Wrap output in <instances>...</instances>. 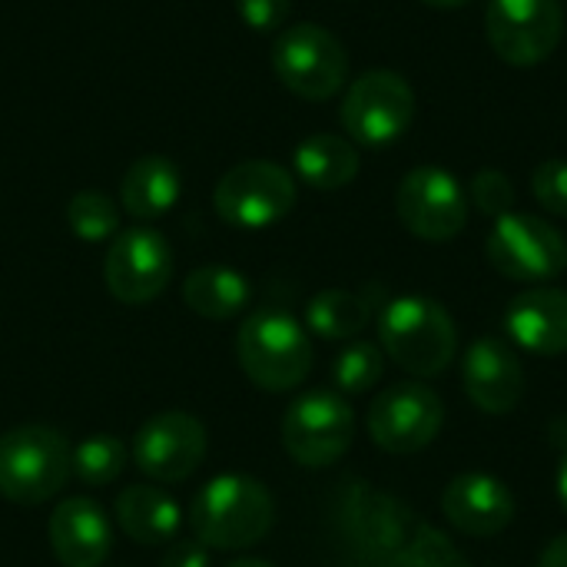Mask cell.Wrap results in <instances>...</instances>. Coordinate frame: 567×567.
<instances>
[{"mask_svg": "<svg viewBox=\"0 0 567 567\" xmlns=\"http://www.w3.org/2000/svg\"><path fill=\"white\" fill-rule=\"evenodd\" d=\"M186 522L193 538L209 551H243L272 532L276 502L259 478L226 472L193 495Z\"/></svg>", "mask_w": 567, "mask_h": 567, "instance_id": "6da1fadb", "label": "cell"}, {"mask_svg": "<svg viewBox=\"0 0 567 567\" xmlns=\"http://www.w3.org/2000/svg\"><path fill=\"white\" fill-rule=\"evenodd\" d=\"M382 352L415 379L442 375L455 352L458 332L445 306L429 296H399L379 312Z\"/></svg>", "mask_w": 567, "mask_h": 567, "instance_id": "7a4b0ae2", "label": "cell"}, {"mask_svg": "<svg viewBox=\"0 0 567 567\" xmlns=\"http://www.w3.org/2000/svg\"><path fill=\"white\" fill-rule=\"evenodd\" d=\"M236 362L262 392H292L312 372V342L286 309H256L236 336Z\"/></svg>", "mask_w": 567, "mask_h": 567, "instance_id": "3957f363", "label": "cell"}, {"mask_svg": "<svg viewBox=\"0 0 567 567\" xmlns=\"http://www.w3.org/2000/svg\"><path fill=\"white\" fill-rule=\"evenodd\" d=\"M73 475L70 442L47 425H17L0 435V495L13 505H43Z\"/></svg>", "mask_w": 567, "mask_h": 567, "instance_id": "277c9868", "label": "cell"}, {"mask_svg": "<svg viewBox=\"0 0 567 567\" xmlns=\"http://www.w3.org/2000/svg\"><path fill=\"white\" fill-rule=\"evenodd\" d=\"M272 70L279 83L312 103L332 100L349 76V53L342 40L319 23H292L272 43Z\"/></svg>", "mask_w": 567, "mask_h": 567, "instance_id": "5b68a950", "label": "cell"}, {"mask_svg": "<svg viewBox=\"0 0 567 567\" xmlns=\"http://www.w3.org/2000/svg\"><path fill=\"white\" fill-rule=\"evenodd\" d=\"M339 120L355 143L389 146L402 140L415 120V90L395 70H369L346 90Z\"/></svg>", "mask_w": 567, "mask_h": 567, "instance_id": "8992f818", "label": "cell"}, {"mask_svg": "<svg viewBox=\"0 0 567 567\" xmlns=\"http://www.w3.org/2000/svg\"><path fill=\"white\" fill-rule=\"evenodd\" d=\"M213 206L219 219L236 229H266L292 213L296 179L279 163L246 159L216 183Z\"/></svg>", "mask_w": 567, "mask_h": 567, "instance_id": "52a82bcc", "label": "cell"}, {"mask_svg": "<svg viewBox=\"0 0 567 567\" xmlns=\"http://www.w3.org/2000/svg\"><path fill=\"white\" fill-rule=\"evenodd\" d=\"M485 252L492 269L515 282H548L567 269L565 236L532 213L498 216L488 233Z\"/></svg>", "mask_w": 567, "mask_h": 567, "instance_id": "ba28073f", "label": "cell"}, {"mask_svg": "<svg viewBox=\"0 0 567 567\" xmlns=\"http://www.w3.org/2000/svg\"><path fill=\"white\" fill-rule=\"evenodd\" d=\"M355 439V415L336 392H306L282 415V449L302 468L336 465Z\"/></svg>", "mask_w": 567, "mask_h": 567, "instance_id": "9c48e42d", "label": "cell"}, {"mask_svg": "<svg viewBox=\"0 0 567 567\" xmlns=\"http://www.w3.org/2000/svg\"><path fill=\"white\" fill-rule=\"evenodd\" d=\"M492 50L512 66L545 63L565 33L561 0H492L485 13Z\"/></svg>", "mask_w": 567, "mask_h": 567, "instance_id": "30bf717a", "label": "cell"}, {"mask_svg": "<svg viewBox=\"0 0 567 567\" xmlns=\"http://www.w3.org/2000/svg\"><path fill=\"white\" fill-rule=\"evenodd\" d=\"M365 425L382 452L412 455L439 439L445 425V405L435 389L422 382H399L372 402Z\"/></svg>", "mask_w": 567, "mask_h": 567, "instance_id": "8fae6325", "label": "cell"}, {"mask_svg": "<svg viewBox=\"0 0 567 567\" xmlns=\"http://www.w3.org/2000/svg\"><path fill=\"white\" fill-rule=\"evenodd\" d=\"M173 279V249L150 226H133L113 236L103 259V282L123 306L153 302Z\"/></svg>", "mask_w": 567, "mask_h": 567, "instance_id": "7c38bea8", "label": "cell"}, {"mask_svg": "<svg viewBox=\"0 0 567 567\" xmlns=\"http://www.w3.org/2000/svg\"><path fill=\"white\" fill-rule=\"evenodd\" d=\"M395 209L402 226L425 243H449L468 223V196L442 166H419L399 183Z\"/></svg>", "mask_w": 567, "mask_h": 567, "instance_id": "4fadbf2b", "label": "cell"}, {"mask_svg": "<svg viewBox=\"0 0 567 567\" xmlns=\"http://www.w3.org/2000/svg\"><path fill=\"white\" fill-rule=\"evenodd\" d=\"M206 425L189 412H159L133 439V465L156 485L186 482L206 458Z\"/></svg>", "mask_w": 567, "mask_h": 567, "instance_id": "5bb4252c", "label": "cell"}, {"mask_svg": "<svg viewBox=\"0 0 567 567\" xmlns=\"http://www.w3.org/2000/svg\"><path fill=\"white\" fill-rule=\"evenodd\" d=\"M462 385L475 409L485 415H508L525 395V369L515 349L502 339H478L462 362Z\"/></svg>", "mask_w": 567, "mask_h": 567, "instance_id": "9a60e30c", "label": "cell"}, {"mask_svg": "<svg viewBox=\"0 0 567 567\" xmlns=\"http://www.w3.org/2000/svg\"><path fill=\"white\" fill-rule=\"evenodd\" d=\"M515 495L502 478L468 472L449 482L442 492V515L472 538H492L502 535L515 522Z\"/></svg>", "mask_w": 567, "mask_h": 567, "instance_id": "2e32d148", "label": "cell"}, {"mask_svg": "<svg viewBox=\"0 0 567 567\" xmlns=\"http://www.w3.org/2000/svg\"><path fill=\"white\" fill-rule=\"evenodd\" d=\"M50 551L63 567H100L113 548L106 512L93 498H63L47 522Z\"/></svg>", "mask_w": 567, "mask_h": 567, "instance_id": "e0dca14e", "label": "cell"}, {"mask_svg": "<svg viewBox=\"0 0 567 567\" xmlns=\"http://www.w3.org/2000/svg\"><path fill=\"white\" fill-rule=\"evenodd\" d=\"M505 329L518 349L532 355H561L567 352V292L542 286L515 296L505 316Z\"/></svg>", "mask_w": 567, "mask_h": 567, "instance_id": "ac0fdd59", "label": "cell"}, {"mask_svg": "<svg viewBox=\"0 0 567 567\" xmlns=\"http://www.w3.org/2000/svg\"><path fill=\"white\" fill-rule=\"evenodd\" d=\"M116 522L126 538L153 548V545H169L173 538H179L183 508L166 488L143 482L116 495Z\"/></svg>", "mask_w": 567, "mask_h": 567, "instance_id": "d6986e66", "label": "cell"}, {"mask_svg": "<svg viewBox=\"0 0 567 567\" xmlns=\"http://www.w3.org/2000/svg\"><path fill=\"white\" fill-rule=\"evenodd\" d=\"M183 193V176L176 169V163L169 156L150 153L140 156L136 163H130V169L123 173L120 183V203L133 219H159L166 216Z\"/></svg>", "mask_w": 567, "mask_h": 567, "instance_id": "ffe728a7", "label": "cell"}, {"mask_svg": "<svg viewBox=\"0 0 567 567\" xmlns=\"http://www.w3.org/2000/svg\"><path fill=\"white\" fill-rule=\"evenodd\" d=\"M292 163H296V176L306 186L326 189V193L342 189L359 176V150L346 136H336V133L306 136L296 146Z\"/></svg>", "mask_w": 567, "mask_h": 567, "instance_id": "44dd1931", "label": "cell"}, {"mask_svg": "<svg viewBox=\"0 0 567 567\" xmlns=\"http://www.w3.org/2000/svg\"><path fill=\"white\" fill-rule=\"evenodd\" d=\"M252 286L243 272L229 266H199L183 282V302L203 319L223 322L249 306Z\"/></svg>", "mask_w": 567, "mask_h": 567, "instance_id": "7402d4cb", "label": "cell"}, {"mask_svg": "<svg viewBox=\"0 0 567 567\" xmlns=\"http://www.w3.org/2000/svg\"><path fill=\"white\" fill-rule=\"evenodd\" d=\"M372 319V306L346 289H326L309 299L306 326L319 339H355Z\"/></svg>", "mask_w": 567, "mask_h": 567, "instance_id": "603a6c76", "label": "cell"}, {"mask_svg": "<svg viewBox=\"0 0 567 567\" xmlns=\"http://www.w3.org/2000/svg\"><path fill=\"white\" fill-rule=\"evenodd\" d=\"M130 462V449L116 435H90L73 449V475L90 485L103 488L113 485Z\"/></svg>", "mask_w": 567, "mask_h": 567, "instance_id": "cb8c5ba5", "label": "cell"}, {"mask_svg": "<svg viewBox=\"0 0 567 567\" xmlns=\"http://www.w3.org/2000/svg\"><path fill=\"white\" fill-rule=\"evenodd\" d=\"M385 372V352L375 342H352L346 346L332 362V382L346 395H362L382 382Z\"/></svg>", "mask_w": 567, "mask_h": 567, "instance_id": "d4e9b609", "label": "cell"}, {"mask_svg": "<svg viewBox=\"0 0 567 567\" xmlns=\"http://www.w3.org/2000/svg\"><path fill=\"white\" fill-rule=\"evenodd\" d=\"M66 223L70 233L83 243H103L110 236H116L120 229V209L106 193L96 189H83L66 203Z\"/></svg>", "mask_w": 567, "mask_h": 567, "instance_id": "484cf974", "label": "cell"}, {"mask_svg": "<svg viewBox=\"0 0 567 567\" xmlns=\"http://www.w3.org/2000/svg\"><path fill=\"white\" fill-rule=\"evenodd\" d=\"M468 193H472V203L485 216H495V219L512 213V206H515V186H512V179L502 169H478L472 176Z\"/></svg>", "mask_w": 567, "mask_h": 567, "instance_id": "4316f807", "label": "cell"}, {"mask_svg": "<svg viewBox=\"0 0 567 567\" xmlns=\"http://www.w3.org/2000/svg\"><path fill=\"white\" fill-rule=\"evenodd\" d=\"M532 193L545 213L567 216V159H545L532 176Z\"/></svg>", "mask_w": 567, "mask_h": 567, "instance_id": "83f0119b", "label": "cell"}, {"mask_svg": "<svg viewBox=\"0 0 567 567\" xmlns=\"http://www.w3.org/2000/svg\"><path fill=\"white\" fill-rule=\"evenodd\" d=\"M236 10L249 30L272 33V30H282V23L289 20L292 0H236Z\"/></svg>", "mask_w": 567, "mask_h": 567, "instance_id": "f1b7e54d", "label": "cell"}, {"mask_svg": "<svg viewBox=\"0 0 567 567\" xmlns=\"http://www.w3.org/2000/svg\"><path fill=\"white\" fill-rule=\"evenodd\" d=\"M159 567H209V548L196 538H173L159 558Z\"/></svg>", "mask_w": 567, "mask_h": 567, "instance_id": "f546056e", "label": "cell"}, {"mask_svg": "<svg viewBox=\"0 0 567 567\" xmlns=\"http://www.w3.org/2000/svg\"><path fill=\"white\" fill-rule=\"evenodd\" d=\"M538 567H567V535H558V538L545 548Z\"/></svg>", "mask_w": 567, "mask_h": 567, "instance_id": "4dcf8cb0", "label": "cell"}, {"mask_svg": "<svg viewBox=\"0 0 567 567\" xmlns=\"http://www.w3.org/2000/svg\"><path fill=\"white\" fill-rule=\"evenodd\" d=\"M558 495H561V505H565L567 512V455L565 462H561V468H558Z\"/></svg>", "mask_w": 567, "mask_h": 567, "instance_id": "1f68e13d", "label": "cell"}, {"mask_svg": "<svg viewBox=\"0 0 567 567\" xmlns=\"http://www.w3.org/2000/svg\"><path fill=\"white\" fill-rule=\"evenodd\" d=\"M422 3L439 7V10H455V7H465V3H472V0H422Z\"/></svg>", "mask_w": 567, "mask_h": 567, "instance_id": "d6a6232c", "label": "cell"}, {"mask_svg": "<svg viewBox=\"0 0 567 567\" xmlns=\"http://www.w3.org/2000/svg\"><path fill=\"white\" fill-rule=\"evenodd\" d=\"M226 567H272L269 561H259V558H239V561H229Z\"/></svg>", "mask_w": 567, "mask_h": 567, "instance_id": "836d02e7", "label": "cell"}]
</instances>
